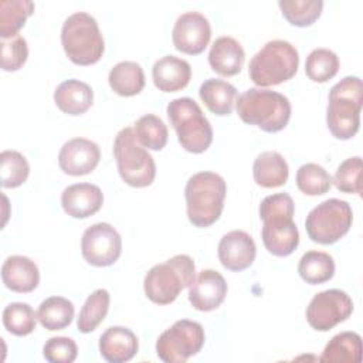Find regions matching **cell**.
<instances>
[{
	"label": "cell",
	"instance_id": "6da1fadb",
	"mask_svg": "<svg viewBox=\"0 0 363 363\" xmlns=\"http://www.w3.org/2000/svg\"><path fill=\"white\" fill-rule=\"evenodd\" d=\"M258 213L264 223L261 238L267 251L275 257L291 255L299 244L292 197L288 193L269 194L261 201Z\"/></svg>",
	"mask_w": 363,
	"mask_h": 363
},
{
	"label": "cell",
	"instance_id": "7a4b0ae2",
	"mask_svg": "<svg viewBox=\"0 0 363 363\" xmlns=\"http://www.w3.org/2000/svg\"><path fill=\"white\" fill-rule=\"evenodd\" d=\"M235 109L242 122L275 133L282 130L291 118L289 99L277 91L250 88L235 99Z\"/></svg>",
	"mask_w": 363,
	"mask_h": 363
},
{
	"label": "cell",
	"instance_id": "3957f363",
	"mask_svg": "<svg viewBox=\"0 0 363 363\" xmlns=\"http://www.w3.org/2000/svg\"><path fill=\"white\" fill-rule=\"evenodd\" d=\"M363 84L359 77H345L329 91L326 123L330 133L340 140L352 139L360 128Z\"/></svg>",
	"mask_w": 363,
	"mask_h": 363
},
{
	"label": "cell",
	"instance_id": "277c9868",
	"mask_svg": "<svg viewBox=\"0 0 363 363\" xmlns=\"http://www.w3.org/2000/svg\"><path fill=\"white\" fill-rule=\"evenodd\" d=\"M225 180L214 172H199L189 177L184 187L189 221L199 227L214 224L224 208Z\"/></svg>",
	"mask_w": 363,
	"mask_h": 363
},
{
	"label": "cell",
	"instance_id": "5b68a950",
	"mask_svg": "<svg viewBox=\"0 0 363 363\" xmlns=\"http://www.w3.org/2000/svg\"><path fill=\"white\" fill-rule=\"evenodd\" d=\"M196 277V265L190 255L177 254L162 264L153 265L145 275L143 291L157 305H167L190 286Z\"/></svg>",
	"mask_w": 363,
	"mask_h": 363
},
{
	"label": "cell",
	"instance_id": "8992f818",
	"mask_svg": "<svg viewBox=\"0 0 363 363\" xmlns=\"http://www.w3.org/2000/svg\"><path fill=\"white\" fill-rule=\"evenodd\" d=\"M61 44L67 57L77 65L98 62L105 51V41L94 16L85 11L72 13L61 28Z\"/></svg>",
	"mask_w": 363,
	"mask_h": 363
},
{
	"label": "cell",
	"instance_id": "52a82bcc",
	"mask_svg": "<svg viewBox=\"0 0 363 363\" xmlns=\"http://www.w3.org/2000/svg\"><path fill=\"white\" fill-rule=\"evenodd\" d=\"M298 65L299 54L295 45L285 40H272L251 58L248 75L259 88L279 85L296 74Z\"/></svg>",
	"mask_w": 363,
	"mask_h": 363
},
{
	"label": "cell",
	"instance_id": "ba28073f",
	"mask_svg": "<svg viewBox=\"0 0 363 363\" xmlns=\"http://www.w3.org/2000/svg\"><path fill=\"white\" fill-rule=\"evenodd\" d=\"M179 143L190 153L206 152L213 142V128L199 104L189 96L170 101L166 108Z\"/></svg>",
	"mask_w": 363,
	"mask_h": 363
},
{
	"label": "cell",
	"instance_id": "9c48e42d",
	"mask_svg": "<svg viewBox=\"0 0 363 363\" xmlns=\"http://www.w3.org/2000/svg\"><path fill=\"white\" fill-rule=\"evenodd\" d=\"M113 156L121 179L132 187H147L156 176V164L150 153L138 142L132 128L118 132L113 142Z\"/></svg>",
	"mask_w": 363,
	"mask_h": 363
},
{
	"label": "cell",
	"instance_id": "30bf717a",
	"mask_svg": "<svg viewBox=\"0 0 363 363\" xmlns=\"http://www.w3.org/2000/svg\"><path fill=\"white\" fill-rule=\"evenodd\" d=\"M352 221L353 211L347 201L328 199L308 213L305 228L308 237L313 242L330 245L347 234Z\"/></svg>",
	"mask_w": 363,
	"mask_h": 363
},
{
	"label": "cell",
	"instance_id": "8fae6325",
	"mask_svg": "<svg viewBox=\"0 0 363 363\" xmlns=\"http://www.w3.org/2000/svg\"><path fill=\"white\" fill-rule=\"evenodd\" d=\"M204 340V329L199 322L180 319L157 337L156 354L164 363H184L201 350Z\"/></svg>",
	"mask_w": 363,
	"mask_h": 363
},
{
	"label": "cell",
	"instance_id": "7c38bea8",
	"mask_svg": "<svg viewBox=\"0 0 363 363\" xmlns=\"http://www.w3.org/2000/svg\"><path fill=\"white\" fill-rule=\"evenodd\" d=\"M353 312L352 298L340 289H326L316 294L308 308L306 320L318 332H328L345 322Z\"/></svg>",
	"mask_w": 363,
	"mask_h": 363
},
{
	"label": "cell",
	"instance_id": "4fadbf2b",
	"mask_svg": "<svg viewBox=\"0 0 363 363\" xmlns=\"http://www.w3.org/2000/svg\"><path fill=\"white\" fill-rule=\"evenodd\" d=\"M81 252L88 264L94 267H109L121 257V234L109 223H95L82 234Z\"/></svg>",
	"mask_w": 363,
	"mask_h": 363
},
{
	"label": "cell",
	"instance_id": "5bb4252c",
	"mask_svg": "<svg viewBox=\"0 0 363 363\" xmlns=\"http://www.w3.org/2000/svg\"><path fill=\"white\" fill-rule=\"evenodd\" d=\"M211 38V26L199 11H186L177 17L172 30V41L177 51L189 55L201 54Z\"/></svg>",
	"mask_w": 363,
	"mask_h": 363
},
{
	"label": "cell",
	"instance_id": "9a60e30c",
	"mask_svg": "<svg viewBox=\"0 0 363 363\" xmlns=\"http://www.w3.org/2000/svg\"><path fill=\"white\" fill-rule=\"evenodd\" d=\"M99 146L86 138H72L62 145L58 153L60 169L69 176L91 173L99 163Z\"/></svg>",
	"mask_w": 363,
	"mask_h": 363
},
{
	"label": "cell",
	"instance_id": "2e32d148",
	"mask_svg": "<svg viewBox=\"0 0 363 363\" xmlns=\"http://www.w3.org/2000/svg\"><path fill=\"white\" fill-rule=\"evenodd\" d=\"M227 289V282L218 271L203 269L189 286V301L194 309L210 312L224 302Z\"/></svg>",
	"mask_w": 363,
	"mask_h": 363
},
{
	"label": "cell",
	"instance_id": "e0dca14e",
	"mask_svg": "<svg viewBox=\"0 0 363 363\" xmlns=\"http://www.w3.org/2000/svg\"><path fill=\"white\" fill-rule=\"evenodd\" d=\"M217 254L224 268L240 272L252 265L257 255V247L248 233L233 230L221 237Z\"/></svg>",
	"mask_w": 363,
	"mask_h": 363
},
{
	"label": "cell",
	"instance_id": "ac0fdd59",
	"mask_svg": "<svg viewBox=\"0 0 363 363\" xmlns=\"http://www.w3.org/2000/svg\"><path fill=\"white\" fill-rule=\"evenodd\" d=\"M102 204L104 193L92 183L71 184L61 194L62 210L72 218H86L99 211Z\"/></svg>",
	"mask_w": 363,
	"mask_h": 363
},
{
	"label": "cell",
	"instance_id": "d6986e66",
	"mask_svg": "<svg viewBox=\"0 0 363 363\" xmlns=\"http://www.w3.org/2000/svg\"><path fill=\"white\" fill-rule=\"evenodd\" d=\"M1 279L7 289L27 294L38 286L40 271L37 264L28 257L11 255L1 265Z\"/></svg>",
	"mask_w": 363,
	"mask_h": 363
},
{
	"label": "cell",
	"instance_id": "ffe728a7",
	"mask_svg": "<svg viewBox=\"0 0 363 363\" xmlns=\"http://www.w3.org/2000/svg\"><path fill=\"white\" fill-rule=\"evenodd\" d=\"M139 349L136 335L125 326H111L99 337V353L109 363H125Z\"/></svg>",
	"mask_w": 363,
	"mask_h": 363
},
{
	"label": "cell",
	"instance_id": "44dd1931",
	"mask_svg": "<svg viewBox=\"0 0 363 363\" xmlns=\"http://www.w3.org/2000/svg\"><path fill=\"white\" fill-rule=\"evenodd\" d=\"M155 86L162 92H176L187 86L191 78L190 64L176 55H164L152 67Z\"/></svg>",
	"mask_w": 363,
	"mask_h": 363
},
{
	"label": "cell",
	"instance_id": "7402d4cb",
	"mask_svg": "<svg viewBox=\"0 0 363 363\" xmlns=\"http://www.w3.org/2000/svg\"><path fill=\"white\" fill-rule=\"evenodd\" d=\"M245 61L242 45L230 35L216 38L208 52V64L213 71L223 77H233L241 72Z\"/></svg>",
	"mask_w": 363,
	"mask_h": 363
},
{
	"label": "cell",
	"instance_id": "603a6c76",
	"mask_svg": "<svg viewBox=\"0 0 363 363\" xmlns=\"http://www.w3.org/2000/svg\"><path fill=\"white\" fill-rule=\"evenodd\" d=\"M54 102L64 113L77 116L85 113L94 102L92 88L79 79L62 81L54 91Z\"/></svg>",
	"mask_w": 363,
	"mask_h": 363
},
{
	"label": "cell",
	"instance_id": "cb8c5ba5",
	"mask_svg": "<svg viewBox=\"0 0 363 363\" xmlns=\"http://www.w3.org/2000/svg\"><path fill=\"white\" fill-rule=\"evenodd\" d=\"M254 182L265 189L284 186L289 176V167L284 156L275 150H267L257 156L252 164Z\"/></svg>",
	"mask_w": 363,
	"mask_h": 363
},
{
	"label": "cell",
	"instance_id": "d4e9b609",
	"mask_svg": "<svg viewBox=\"0 0 363 363\" xmlns=\"http://www.w3.org/2000/svg\"><path fill=\"white\" fill-rule=\"evenodd\" d=\"M199 96L210 112L218 116H225L234 109L237 89L224 79L208 78L200 85Z\"/></svg>",
	"mask_w": 363,
	"mask_h": 363
},
{
	"label": "cell",
	"instance_id": "484cf974",
	"mask_svg": "<svg viewBox=\"0 0 363 363\" xmlns=\"http://www.w3.org/2000/svg\"><path fill=\"white\" fill-rule=\"evenodd\" d=\"M108 82L115 94L133 96L145 88V72L135 61H121L111 68Z\"/></svg>",
	"mask_w": 363,
	"mask_h": 363
},
{
	"label": "cell",
	"instance_id": "4316f807",
	"mask_svg": "<svg viewBox=\"0 0 363 363\" xmlns=\"http://www.w3.org/2000/svg\"><path fill=\"white\" fill-rule=\"evenodd\" d=\"M362 359V337L356 332H340L325 346L320 362L323 363H356Z\"/></svg>",
	"mask_w": 363,
	"mask_h": 363
},
{
	"label": "cell",
	"instance_id": "83f0119b",
	"mask_svg": "<svg viewBox=\"0 0 363 363\" xmlns=\"http://www.w3.org/2000/svg\"><path fill=\"white\" fill-rule=\"evenodd\" d=\"M74 303L64 296H50L44 299L37 311L38 322L48 330H61L74 319Z\"/></svg>",
	"mask_w": 363,
	"mask_h": 363
},
{
	"label": "cell",
	"instance_id": "f1b7e54d",
	"mask_svg": "<svg viewBox=\"0 0 363 363\" xmlns=\"http://www.w3.org/2000/svg\"><path fill=\"white\" fill-rule=\"evenodd\" d=\"M298 274L306 284H323L335 275V261L328 252L308 251L299 259Z\"/></svg>",
	"mask_w": 363,
	"mask_h": 363
},
{
	"label": "cell",
	"instance_id": "f546056e",
	"mask_svg": "<svg viewBox=\"0 0 363 363\" xmlns=\"http://www.w3.org/2000/svg\"><path fill=\"white\" fill-rule=\"evenodd\" d=\"M34 3L30 0H1L0 1V37L11 38L18 35L26 20L34 13Z\"/></svg>",
	"mask_w": 363,
	"mask_h": 363
},
{
	"label": "cell",
	"instance_id": "4dcf8cb0",
	"mask_svg": "<svg viewBox=\"0 0 363 363\" xmlns=\"http://www.w3.org/2000/svg\"><path fill=\"white\" fill-rule=\"evenodd\" d=\"M109 302H111V295L104 288L95 289L91 295H88L77 319L78 330L81 333L94 332L108 315Z\"/></svg>",
	"mask_w": 363,
	"mask_h": 363
},
{
	"label": "cell",
	"instance_id": "1f68e13d",
	"mask_svg": "<svg viewBox=\"0 0 363 363\" xmlns=\"http://www.w3.org/2000/svg\"><path fill=\"white\" fill-rule=\"evenodd\" d=\"M133 132L138 142L150 150H162L169 138L167 126L159 116L153 113L140 116L135 122Z\"/></svg>",
	"mask_w": 363,
	"mask_h": 363
},
{
	"label": "cell",
	"instance_id": "d6a6232c",
	"mask_svg": "<svg viewBox=\"0 0 363 363\" xmlns=\"http://www.w3.org/2000/svg\"><path fill=\"white\" fill-rule=\"evenodd\" d=\"M278 6L282 16L289 24L296 27H308L313 24L322 14V0H279Z\"/></svg>",
	"mask_w": 363,
	"mask_h": 363
},
{
	"label": "cell",
	"instance_id": "836d02e7",
	"mask_svg": "<svg viewBox=\"0 0 363 363\" xmlns=\"http://www.w3.org/2000/svg\"><path fill=\"white\" fill-rule=\"evenodd\" d=\"M3 325L14 336H27L35 329L37 313L26 302H11L3 311Z\"/></svg>",
	"mask_w": 363,
	"mask_h": 363
},
{
	"label": "cell",
	"instance_id": "e575fe53",
	"mask_svg": "<svg viewBox=\"0 0 363 363\" xmlns=\"http://www.w3.org/2000/svg\"><path fill=\"white\" fill-rule=\"evenodd\" d=\"M339 71V58L329 48H315L305 61V72L313 82H326Z\"/></svg>",
	"mask_w": 363,
	"mask_h": 363
},
{
	"label": "cell",
	"instance_id": "d590c367",
	"mask_svg": "<svg viewBox=\"0 0 363 363\" xmlns=\"http://www.w3.org/2000/svg\"><path fill=\"white\" fill-rule=\"evenodd\" d=\"M296 186L306 196H320L332 187V176L318 163H305L296 170Z\"/></svg>",
	"mask_w": 363,
	"mask_h": 363
},
{
	"label": "cell",
	"instance_id": "8d00e7d4",
	"mask_svg": "<svg viewBox=\"0 0 363 363\" xmlns=\"http://www.w3.org/2000/svg\"><path fill=\"white\" fill-rule=\"evenodd\" d=\"M30 173L27 159L17 150H3L0 153V176L1 186L16 189L21 186Z\"/></svg>",
	"mask_w": 363,
	"mask_h": 363
},
{
	"label": "cell",
	"instance_id": "74e56055",
	"mask_svg": "<svg viewBox=\"0 0 363 363\" xmlns=\"http://www.w3.org/2000/svg\"><path fill=\"white\" fill-rule=\"evenodd\" d=\"M332 183L342 193H362V157L353 156L343 160L332 179Z\"/></svg>",
	"mask_w": 363,
	"mask_h": 363
},
{
	"label": "cell",
	"instance_id": "f35d334b",
	"mask_svg": "<svg viewBox=\"0 0 363 363\" xmlns=\"http://www.w3.org/2000/svg\"><path fill=\"white\" fill-rule=\"evenodd\" d=\"M28 57V45L23 35H14L11 38L1 40V69L17 71L20 69Z\"/></svg>",
	"mask_w": 363,
	"mask_h": 363
},
{
	"label": "cell",
	"instance_id": "ab89813d",
	"mask_svg": "<svg viewBox=\"0 0 363 363\" xmlns=\"http://www.w3.org/2000/svg\"><path fill=\"white\" fill-rule=\"evenodd\" d=\"M43 356L50 363H72L78 356V346L67 336L50 337L44 343Z\"/></svg>",
	"mask_w": 363,
	"mask_h": 363
}]
</instances>
